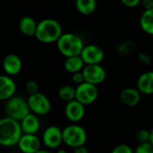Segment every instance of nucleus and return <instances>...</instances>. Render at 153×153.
I'll use <instances>...</instances> for the list:
<instances>
[{
    "instance_id": "25",
    "label": "nucleus",
    "mask_w": 153,
    "mask_h": 153,
    "mask_svg": "<svg viewBox=\"0 0 153 153\" xmlns=\"http://www.w3.org/2000/svg\"><path fill=\"white\" fill-rule=\"evenodd\" d=\"M25 90L29 95L34 94L39 91V84L33 80H30L25 84Z\"/></svg>"
},
{
    "instance_id": "14",
    "label": "nucleus",
    "mask_w": 153,
    "mask_h": 153,
    "mask_svg": "<svg viewBox=\"0 0 153 153\" xmlns=\"http://www.w3.org/2000/svg\"><path fill=\"white\" fill-rule=\"evenodd\" d=\"M19 123L22 134H37L40 128V121L39 117L31 112L27 114Z\"/></svg>"
},
{
    "instance_id": "20",
    "label": "nucleus",
    "mask_w": 153,
    "mask_h": 153,
    "mask_svg": "<svg viewBox=\"0 0 153 153\" xmlns=\"http://www.w3.org/2000/svg\"><path fill=\"white\" fill-rule=\"evenodd\" d=\"M75 7L82 15H91L97 8L96 0H75Z\"/></svg>"
},
{
    "instance_id": "2",
    "label": "nucleus",
    "mask_w": 153,
    "mask_h": 153,
    "mask_svg": "<svg viewBox=\"0 0 153 153\" xmlns=\"http://www.w3.org/2000/svg\"><path fill=\"white\" fill-rule=\"evenodd\" d=\"M22 133L20 123L10 117L0 118V145L13 147L17 144Z\"/></svg>"
},
{
    "instance_id": "31",
    "label": "nucleus",
    "mask_w": 153,
    "mask_h": 153,
    "mask_svg": "<svg viewBox=\"0 0 153 153\" xmlns=\"http://www.w3.org/2000/svg\"><path fill=\"white\" fill-rule=\"evenodd\" d=\"M74 153H89V150L85 147V145H82V146L74 148Z\"/></svg>"
},
{
    "instance_id": "33",
    "label": "nucleus",
    "mask_w": 153,
    "mask_h": 153,
    "mask_svg": "<svg viewBox=\"0 0 153 153\" xmlns=\"http://www.w3.org/2000/svg\"><path fill=\"white\" fill-rule=\"evenodd\" d=\"M56 153H67L66 152V151L65 150H64V149H58L57 150V152Z\"/></svg>"
},
{
    "instance_id": "27",
    "label": "nucleus",
    "mask_w": 153,
    "mask_h": 153,
    "mask_svg": "<svg viewBox=\"0 0 153 153\" xmlns=\"http://www.w3.org/2000/svg\"><path fill=\"white\" fill-rule=\"evenodd\" d=\"M120 1L125 6L128 8H134L141 4L142 0H120Z\"/></svg>"
},
{
    "instance_id": "17",
    "label": "nucleus",
    "mask_w": 153,
    "mask_h": 153,
    "mask_svg": "<svg viewBox=\"0 0 153 153\" xmlns=\"http://www.w3.org/2000/svg\"><path fill=\"white\" fill-rule=\"evenodd\" d=\"M141 94L152 95L153 93V73L148 71L140 75L137 80V88Z\"/></svg>"
},
{
    "instance_id": "24",
    "label": "nucleus",
    "mask_w": 153,
    "mask_h": 153,
    "mask_svg": "<svg viewBox=\"0 0 153 153\" xmlns=\"http://www.w3.org/2000/svg\"><path fill=\"white\" fill-rule=\"evenodd\" d=\"M134 153H153V144L151 143H141L137 145Z\"/></svg>"
},
{
    "instance_id": "22",
    "label": "nucleus",
    "mask_w": 153,
    "mask_h": 153,
    "mask_svg": "<svg viewBox=\"0 0 153 153\" xmlns=\"http://www.w3.org/2000/svg\"><path fill=\"white\" fill-rule=\"evenodd\" d=\"M58 97L65 102H69L75 98V88L72 85H64L58 90Z\"/></svg>"
},
{
    "instance_id": "1",
    "label": "nucleus",
    "mask_w": 153,
    "mask_h": 153,
    "mask_svg": "<svg viewBox=\"0 0 153 153\" xmlns=\"http://www.w3.org/2000/svg\"><path fill=\"white\" fill-rule=\"evenodd\" d=\"M63 33L61 24L54 19H43L37 23L34 37L41 43L50 44L56 42Z\"/></svg>"
},
{
    "instance_id": "29",
    "label": "nucleus",
    "mask_w": 153,
    "mask_h": 153,
    "mask_svg": "<svg viewBox=\"0 0 153 153\" xmlns=\"http://www.w3.org/2000/svg\"><path fill=\"white\" fill-rule=\"evenodd\" d=\"M141 4H143L144 10L153 9V0H142Z\"/></svg>"
},
{
    "instance_id": "11",
    "label": "nucleus",
    "mask_w": 153,
    "mask_h": 153,
    "mask_svg": "<svg viewBox=\"0 0 153 153\" xmlns=\"http://www.w3.org/2000/svg\"><path fill=\"white\" fill-rule=\"evenodd\" d=\"M41 140L37 134H22L16 145L21 153H34L41 149Z\"/></svg>"
},
{
    "instance_id": "8",
    "label": "nucleus",
    "mask_w": 153,
    "mask_h": 153,
    "mask_svg": "<svg viewBox=\"0 0 153 153\" xmlns=\"http://www.w3.org/2000/svg\"><path fill=\"white\" fill-rule=\"evenodd\" d=\"M41 143L48 150L58 149L63 143L62 129L56 126H48L42 134Z\"/></svg>"
},
{
    "instance_id": "12",
    "label": "nucleus",
    "mask_w": 153,
    "mask_h": 153,
    "mask_svg": "<svg viewBox=\"0 0 153 153\" xmlns=\"http://www.w3.org/2000/svg\"><path fill=\"white\" fill-rule=\"evenodd\" d=\"M65 116L73 124H77L82 121L85 116V106L76 100L66 102L65 107Z\"/></svg>"
},
{
    "instance_id": "3",
    "label": "nucleus",
    "mask_w": 153,
    "mask_h": 153,
    "mask_svg": "<svg viewBox=\"0 0 153 153\" xmlns=\"http://www.w3.org/2000/svg\"><path fill=\"white\" fill-rule=\"evenodd\" d=\"M56 43L58 51L65 57L80 56L84 47L82 38L71 32L62 33Z\"/></svg>"
},
{
    "instance_id": "16",
    "label": "nucleus",
    "mask_w": 153,
    "mask_h": 153,
    "mask_svg": "<svg viewBox=\"0 0 153 153\" xmlns=\"http://www.w3.org/2000/svg\"><path fill=\"white\" fill-rule=\"evenodd\" d=\"M142 94L136 88H126L120 92L121 102L130 108L137 106L141 101Z\"/></svg>"
},
{
    "instance_id": "6",
    "label": "nucleus",
    "mask_w": 153,
    "mask_h": 153,
    "mask_svg": "<svg viewBox=\"0 0 153 153\" xmlns=\"http://www.w3.org/2000/svg\"><path fill=\"white\" fill-rule=\"evenodd\" d=\"M30 112L39 117L46 116L51 110V102L49 99L43 93L38 91L34 94L29 95L26 100Z\"/></svg>"
},
{
    "instance_id": "9",
    "label": "nucleus",
    "mask_w": 153,
    "mask_h": 153,
    "mask_svg": "<svg viewBox=\"0 0 153 153\" xmlns=\"http://www.w3.org/2000/svg\"><path fill=\"white\" fill-rule=\"evenodd\" d=\"M84 82L93 85L102 83L107 77L106 70L100 65H85L82 70Z\"/></svg>"
},
{
    "instance_id": "26",
    "label": "nucleus",
    "mask_w": 153,
    "mask_h": 153,
    "mask_svg": "<svg viewBox=\"0 0 153 153\" xmlns=\"http://www.w3.org/2000/svg\"><path fill=\"white\" fill-rule=\"evenodd\" d=\"M111 153H134V150L127 144H119L112 150Z\"/></svg>"
},
{
    "instance_id": "10",
    "label": "nucleus",
    "mask_w": 153,
    "mask_h": 153,
    "mask_svg": "<svg viewBox=\"0 0 153 153\" xmlns=\"http://www.w3.org/2000/svg\"><path fill=\"white\" fill-rule=\"evenodd\" d=\"M80 56L84 65H100L104 59L105 53L100 47L90 44L83 47Z\"/></svg>"
},
{
    "instance_id": "5",
    "label": "nucleus",
    "mask_w": 153,
    "mask_h": 153,
    "mask_svg": "<svg viewBox=\"0 0 153 153\" xmlns=\"http://www.w3.org/2000/svg\"><path fill=\"white\" fill-rule=\"evenodd\" d=\"M5 101L4 113L7 117L20 122L27 114L30 113L26 100L21 96L13 95Z\"/></svg>"
},
{
    "instance_id": "15",
    "label": "nucleus",
    "mask_w": 153,
    "mask_h": 153,
    "mask_svg": "<svg viewBox=\"0 0 153 153\" xmlns=\"http://www.w3.org/2000/svg\"><path fill=\"white\" fill-rule=\"evenodd\" d=\"M16 92V84L15 82L12 79L11 76L6 74L0 75V101L7 100Z\"/></svg>"
},
{
    "instance_id": "23",
    "label": "nucleus",
    "mask_w": 153,
    "mask_h": 153,
    "mask_svg": "<svg viewBox=\"0 0 153 153\" xmlns=\"http://www.w3.org/2000/svg\"><path fill=\"white\" fill-rule=\"evenodd\" d=\"M137 141L141 143H151L153 144V130L142 129L136 134Z\"/></svg>"
},
{
    "instance_id": "21",
    "label": "nucleus",
    "mask_w": 153,
    "mask_h": 153,
    "mask_svg": "<svg viewBox=\"0 0 153 153\" xmlns=\"http://www.w3.org/2000/svg\"><path fill=\"white\" fill-rule=\"evenodd\" d=\"M140 26L142 30L149 34H153V9L144 10L140 18Z\"/></svg>"
},
{
    "instance_id": "28",
    "label": "nucleus",
    "mask_w": 153,
    "mask_h": 153,
    "mask_svg": "<svg viewBox=\"0 0 153 153\" xmlns=\"http://www.w3.org/2000/svg\"><path fill=\"white\" fill-rule=\"evenodd\" d=\"M72 81H73V82H74L77 85L82 83V82H83L84 79H83V75L82 74V71L74 73V74H72Z\"/></svg>"
},
{
    "instance_id": "13",
    "label": "nucleus",
    "mask_w": 153,
    "mask_h": 153,
    "mask_svg": "<svg viewBox=\"0 0 153 153\" xmlns=\"http://www.w3.org/2000/svg\"><path fill=\"white\" fill-rule=\"evenodd\" d=\"M3 69L6 75L14 76L17 75L22 67V63L21 58L15 54H8L6 55L2 62Z\"/></svg>"
},
{
    "instance_id": "32",
    "label": "nucleus",
    "mask_w": 153,
    "mask_h": 153,
    "mask_svg": "<svg viewBox=\"0 0 153 153\" xmlns=\"http://www.w3.org/2000/svg\"><path fill=\"white\" fill-rule=\"evenodd\" d=\"M34 153H51L48 150H44V149H39L38 152H36Z\"/></svg>"
},
{
    "instance_id": "4",
    "label": "nucleus",
    "mask_w": 153,
    "mask_h": 153,
    "mask_svg": "<svg viewBox=\"0 0 153 153\" xmlns=\"http://www.w3.org/2000/svg\"><path fill=\"white\" fill-rule=\"evenodd\" d=\"M62 139L63 143L67 147L74 149L85 145L87 142V133L82 126L77 124H72L62 130Z\"/></svg>"
},
{
    "instance_id": "34",
    "label": "nucleus",
    "mask_w": 153,
    "mask_h": 153,
    "mask_svg": "<svg viewBox=\"0 0 153 153\" xmlns=\"http://www.w3.org/2000/svg\"><path fill=\"white\" fill-rule=\"evenodd\" d=\"M24 1H31V0H24Z\"/></svg>"
},
{
    "instance_id": "7",
    "label": "nucleus",
    "mask_w": 153,
    "mask_h": 153,
    "mask_svg": "<svg viewBox=\"0 0 153 153\" xmlns=\"http://www.w3.org/2000/svg\"><path fill=\"white\" fill-rule=\"evenodd\" d=\"M99 96V90L96 85L83 82L75 88V98L83 106H88L96 101Z\"/></svg>"
},
{
    "instance_id": "18",
    "label": "nucleus",
    "mask_w": 153,
    "mask_h": 153,
    "mask_svg": "<svg viewBox=\"0 0 153 153\" xmlns=\"http://www.w3.org/2000/svg\"><path fill=\"white\" fill-rule=\"evenodd\" d=\"M19 30L20 31L28 37L34 36L37 27L36 21L30 16H23L19 21Z\"/></svg>"
},
{
    "instance_id": "19",
    "label": "nucleus",
    "mask_w": 153,
    "mask_h": 153,
    "mask_svg": "<svg viewBox=\"0 0 153 153\" xmlns=\"http://www.w3.org/2000/svg\"><path fill=\"white\" fill-rule=\"evenodd\" d=\"M84 63L80 56H69L66 57L64 63V67L66 72L70 74H74L77 72H81L84 67Z\"/></svg>"
},
{
    "instance_id": "30",
    "label": "nucleus",
    "mask_w": 153,
    "mask_h": 153,
    "mask_svg": "<svg viewBox=\"0 0 153 153\" xmlns=\"http://www.w3.org/2000/svg\"><path fill=\"white\" fill-rule=\"evenodd\" d=\"M138 56H139V58H140V60L142 62L146 63V64H150L151 63V58H150V56L148 55H146L144 53H140Z\"/></svg>"
}]
</instances>
